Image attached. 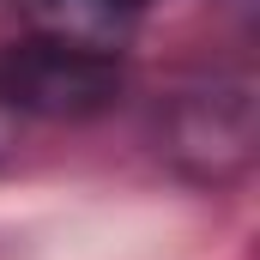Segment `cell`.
I'll use <instances>...</instances> for the list:
<instances>
[{"instance_id":"1","label":"cell","mask_w":260,"mask_h":260,"mask_svg":"<svg viewBox=\"0 0 260 260\" xmlns=\"http://www.w3.org/2000/svg\"><path fill=\"white\" fill-rule=\"evenodd\" d=\"M157 145L176 164V176H188L200 188H230L254 170L260 151V97L248 73H212L194 79L170 97Z\"/></svg>"},{"instance_id":"2","label":"cell","mask_w":260,"mask_h":260,"mask_svg":"<svg viewBox=\"0 0 260 260\" xmlns=\"http://www.w3.org/2000/svg\"><path fill=\"white\" fill-rule=\"evenodd\" d=\"M0 91L43 121H91L121 97V55L61 49L43 37H24L0 55Z\"/></svg>"},{"instance_id":"3","label":"cell","mask_w":260,"mask_h":260,"mask_svg":"<svg viewBox=\"0 0 260 260\" xmlns=\"http://www.w3.org/2000/svg\"><path fill=\"white\" fill-rule=\"evenodd\" d=\"M18 18H24V37L91 49V55H121L139 6L133 0H18Z\"/></svg>"},{"instance_id":"4","label":"cell","mask_w":260,"mask_h":260,"mask_svg":"<svg viewBox=\"0 0 260 260\" xmlns=\"http://www.w3.org/2000/svg\"><path fill=\"white\" fill-rule=\"evenodd\" d=\"M24 121H30V115H24V109L0 91V170L18 157V145H24Z\"/></svg>"},{"instance_id":"5","label":"cell","mask_w":260,"mask_h":260,"mask_svg":"<svg viewBox=\"0 0 260 260\" xmlns=\"http://www.w3.org/2000/svg\"><path fill=\"white\" fill-rule=\"evenodd\" d=\"M133 6H151V0H133Z\"/></svg>"}]
</instances>
